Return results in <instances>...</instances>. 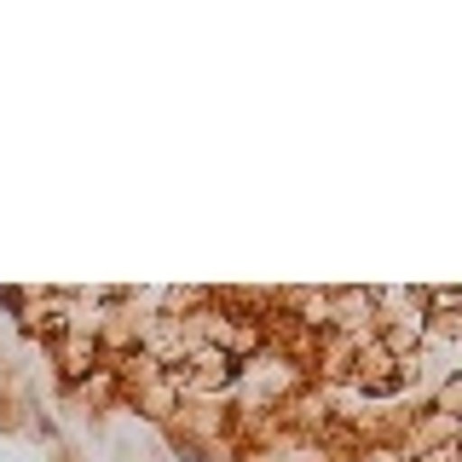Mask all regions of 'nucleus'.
I'll return each mask as SVG.
<instances>
[{
	"instance_id": "obj_1",
	"label": "nucleus",
	"mask_w": 462,
	"mask_h": 462,
	"mask_svg": "<svg viewBox=\"0 0 462 462\" xmlns=\"http://www.w3.org/2000/svg\"><path fill=\"white\" fill-rule=\"evenodd\" d=\"M0 307H6V312H23V295H18V289H0Z\"/></svg>"
}]
</instances>
